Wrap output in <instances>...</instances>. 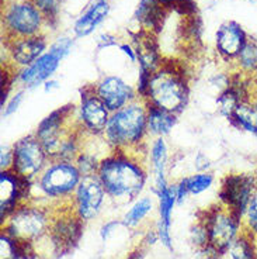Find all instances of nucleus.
Listing matches in <instances>:
<instances>
[{
    "label": "nucleus",
    "mask_w": 257,
    "mask_h": 259,
    "mask_svg": "<svg viewBox=\"0 0 257 259\" xmlns=\"http://www.w3.org/2000/svg\"><path fill=\"white\" fill-rule=\"evenodd\" d=\"M254 237L244 233L239 235V238L229 248V255L232 259H257V249L254 244Z\"/></svg>",
    "instance_id": "26"
},
{
    "label": "nucleus",
    "mask_w": 257,
    "mask_h": 259,
    "mask_svg": "<svg viewBox=\"0 0 257 259\" xmlns=\"http://www.w3.org/2000/svg\"><path fill=\"white\" fill-rule=\"evenodd\" d=\"M148 104L136 97L120 110L111 113L104 138L113 149L141 151L148 137Z\"/></svg>",
    "instance_id": "2"
},
{
    "label": "nucleus",
    "mask_w": 257,
    "mask_h": 259,
    "mask_svg": "<svg viewBox=\"0 0 257 259\" xmlns=\"http://www.w3.org/2000/svg\"><path fill=\"white\" fill-rule=\"evenodd\" d=\"M158 2H159L161 5H163V6L167 9V7H173L174 5L179 2V0H158Z\"/></svg>",
    "instance_id": "33"
},
{
    "label": "nucleus",
    "mask_w": 257,
    "mask_h": 259,
    "mask_svg": "<svg viewBox=\"0 0 257 259\" xmlns=\"http://www.w3.org/2000/svg\"><path fill=\"white\" fill-rule=\"evenodd\" d=\"M214 176L208 172H201L195 175L186 176L177 183V197L179 203L186 199L188 194H199L211 188Z\"/></svg>",
    "instance_id": "24"
},
{
    "label": "nucleus",
    "mask_w": 257,
    "mask_h": 259,
    "mask_svg": "<svg viewBox=\"0 0 257 259\" xmlns=\"http://www.w3.org/2000/svg\"><path fill=\"white\" fill-rule=\"evenodd\" d=\"M49 211L35 204H21L10 217L3 221V231L16 240L37 242L49 235L52 228Z\"/></svg>",
    "instance_id": "4"
},
{
    "label": "nucleus",
    "mask_w": 257,
    "mask_h": 259,
    "mask_svg": "<svg viewBox=\"0 0 257 259\" xmlns=\"http://www.w3.org/2000/svg\"><path fill=\"white\" fill-rule=\"evenodd\" d=\"M31 2L42 13L46 23H51L52 20L58 17V14L61 13V9L65 3V0H31Z\"/></svg>",
    "instance_id": "28"
},
{
    "label": "nucleus",
    "mask_w": 257,
    "mask_h": 259,
    "mask_svg": "<svg viewBox=\"0 0 257 259\" xmlns=\"http://www.w3.org/2000/svg\"><path fill=\"white\" fill-rule=\"evenodd\" d=\"M254 175H256V179H257V172H256V174H254Z\"/></svg>",
    "instance_id": "35"
},
{
    "label": "nucleus",
    "mask_w": 257,
    "mask_h": 259,
    "mask_svg": "<svg viewBox=\"0 0 257 259\" xmlns=\"http://www.w3.org/2000/svg\"><path fill=\"white\" fill-rule=\"evenodd\" d=\"M94 91L111 113L120 110L138 97V92L120 76H104L94 84Z\"/></svg>",
    "instance_id": "14"
},
{
    "label": "nucleus",
    "mask_w": 257,
    "mask_h": 259,
    "mask_svg": "<svg viewBox=\"0 0 257 259\" xmlns=\"http://www.w3.org/2000/svg\"><path fill=\"white\" fill-rule=\"evenodd\" d=\"M32 182L17 175L12 169L0 174V219L2 223L28 201L31 196Z\"/></svg>",
    "instance_id": "13"
},
{
    "label": "nucleus",
    "mask_w": 257,
    "mask_h": 259,
    "mask_svg": "<svg viewBox=\"0 0 257 259\" xmlns=\"http://www.w3.org/2000/svg\"><path fill=\"white\" fill-rule=\"evenodd\" d=\"M10 59L23 69L34 64L46 50V39L44 35H32L24 38L7 39Z\"/></svg>",
    "instance_id": "16"
},
{
    "label": "nucleus",
    "mask_w": 257,
    "mask_h": 259,
    "mask_svg": "<svg viewBox=\"0 0 257 259\" xmlns=\"http://www.w3.org/2000/svg\"><path fill=\"white\" fill-rule=\"evenodd\" d=\"M177 121V116L172 114L169 111L161 110L158 107L149 106L148 104V118H146V125H148V137H165L167 136L174 124Z\"/></svg>",
    "instance_id": "22"
},
{
    "label": "nucleus",
    "mask_w": 257,
    "mask_h": 259,
    "mask_svg": "<svg viewBox=\"0 0 257 259\" xmlns=\"http://www.w3.org/2000/svg\"><path fill=\"white\" fill-rule=\"evenodd\" d=\"M159 199V223L156 233L159 237L162 245L166 246L167 249H172V234H170V227H172V214H173L174 206L179 203L177 197V183L176 185H169L165 190L156 194Z\"/></svg>",
    "instance_id": "17"
},
{
    "label": "nucleus",
    "mask_w": 257,
    "mask_h": 259,
    "mask_svg": "<svg viewBox=\"0 0 257 259\" xmlns=\"http://www.w3.org/2000/svg\"><path fill=\"white\" fill-rule=\"evenodd\" d=\"M149 162L150 170L153 175V192L156 194L169 186L166 182V165H167V145L163 137L155 138L149 148Z\"/></svg>",
    "instance_id": "19"
},
{
    "label": "nucleus",
    "mask_w": 257,
    "mask_h": 259,
    "mask_svg": "<svg viewBox=\"0 0 257 259\" xmlns=\"http://www.w3.org/2000/svg\"><path fill=\"white\" fill-rule=\"evenodd\" d=\"M139 154L113 149L100 161L96 175L110 200L128 204L141 194L148 181V168Z\"/></svg>",
    "instance_id": "1"
},
{
    "label": "nucleus",
    "mask_w": 257,
    "mask_h": 259,
    "mask_svg": "<svg viewBox=\"0 0 257 259\" xmlns=\"http://www.w3.org/2000/svg\"><path fill=\"white\" fill-rule=\"evenodd\" d=\"M233 68L236 73L243 76H254L257 73V39L249 37L238 57L233 59Z\"/></svg>",
    "instance_id": "23"
},
{
    "label": "nucleus",
    "mask_w": 257,
    "mask_h": 259,
    "mask_svg": "<svg viewBox=\"0 0 257 259\" xmlns=\"http://www.w3.org/2000/svg\"><path fill=\"white\" fill-rule=\"evenodd\" d=\"M120 48L124 51V54H127V55H128V58L131 62H136V52L135 50H132V48H131V46H128V44H122Z\"/></svg>",
    "instance_id": "32"
},
{
    "label": "nucleus",
    "mask_w": 257,
    "mask_h": 259,
    "mask_svg": "<svg viewBox=\"0 0 257 259\" xmlns=\"http://www.w3.org/2000/svg\"><path fill=\"white\" fill-rule=\"evenodd\" d=\"M152 210H153V200L150 197L136 199L134 204L131 206V208L124 214V217L121 219L122 226L127 227V228H134L138 224H141Z\"/></svg>",
    "instance_id": "25"
},
{
    "label": "nucleus",
    "mask_w": 257,
    "mask_h": 259,
    "mask_svg": "<svg viewBox=\"0 0 257 259\" xmlns=\"http://www.w3.org/2000/svg\"><path fill=\"white\" fill-rule=\"evenodd\" d=\"M23 93L24 92L20 91L17 92L16 95H14L12 99H10V102L5 106V111H3V116L5 117H9L12 116L13 113H16V111L19 110L20 104H21V102H23Z\"/></svg>",
    "instance_id": "29"
},
{
    "label": "nucleus",
    "mask_w": 257,
    "mask_h": 259,
    "mask_svg": "<svg viewBox=\"0 0 257 259\" xmlns=\"http://www.w3.org/2000/svg\"><path fill=\"white\" fill-rule=\"evenodd\" d=\"M249 39L247 32L236 21H226L217 31V52L225 62L232 64Z\"/></svg>",
    "instance_id": "15"
},
{
    "label": "nucleus",
    "mask_w": 257,
    "mask_h": 259,
    "mask_svg": "<svg viewBox=\"0 0 257 259\" xmlns=\"http://www.w3.org/2000/svg\"><path fill=\"white\" fill-rule=\"evenodd\" d=\"M242 228L244 233L250 234L257 238V189L251 194L250 201L246 207V211L242 219Z\"/></svg>",
    "instance_id": "27"
},
{
    "label": "nucleus",
    "mask_w": 257,
    "mask_h": 259,
    "mask_svg": "<svg viewBox=\"0 0 257 259\" xmlns=\"http://www.w3.org/2000/svg\"><path fill=\"white\" fill-rule=\"evenodd\" d=\"M82 174L73 161H51L32 182L48 200H66L73 196Z\"/></svg>",
    "instance_id": "5"
},
{
    "label": "nucleus",
    "mask_w": 257,
    "mask_h": 259,
    "mask_svg": "<svg viewBox=\"0 0 257 259\" xmlns=\"http://www.w3.org/2000/svg\"><path fill=\"white\" fill-rule=\"evenodd\" d=\"M44 23V16L31 0H17L5 7L3 27L7 39L39 35Z\"/></svg>",
    "instance_id": "7"
},
{
    "label": "nucleus",
    "mask_w": 257,
    "mask_h": 259,
    "mask_svg": "<svg viewBox=\"0 0 257 259\" xmlns=\"http://www.w3.org/2000/svg\"><path fill=\"white\" fill-rule=\"evenodd\" d=\"M110 116L111 111L106 107L101 99L97 96L94 84L83 88L77 110V118L84 133L90 136H103Z\"/></svg>",
    "instance_id": "12"
},
{
    "label": "nucleus",
    "mask_w": 257,
    "mask_h": 259,
    "mask_svg": "<svg viewBox=\"0 0 257 259\" xmlns=\"http://www.w3.org/2000/svg\"><path fill=\"white\" fill-rule=\"evenodd\" d=\"M118 226H122V221L121 220H114V221H110V223H106L103 226V228L100 230V237H101V240L107 241L111 233L114 231V228H117Z\"/></svg>",
    "instance_id": "31"
},
{
    "label": "nucleus",
    "mask_w": 257,
    "mask_h": 259,
    "mask_svg": "<svg viewBox=\"0 0 257 259\" xmlns=\"http://www.w3.org/2000/svg\"><path fill=\"white\" fill-rule=\"evenodd\" d=\"M256 189V175H247V174L228 175L222 182V186L219 190V203H222L242 220L246 207L250 201L251 194L254 193Z\"/></svg>",
    "instance_id": "11"
},
{
    "label": "nucleus",
    "mask_w": 257,
    "mask_h": 259,
    "mask_svg": "<svg viewBox=\"0 0 257 259\" xmlns=\"http://www.w3.org/2000/svg\"><path fill=\"white\" fill-rule=\"evenodd\" d=\"M12 148H13L12 170L27 181H35L49 162L45 149L35 134L20 138Z\"/></svg>",
    "instance_id": "8"
},
{
    "label": "nucleus",
    "mask_w": 257,
    "mask_h": 259,
    "mask_svg": "<svg viewBox=\"0 0 257 259\" xmlns=\"http://www.w3.org/2000/svg\"><path fill=\"white\" fill-rule=\"evenodd\" d=\"M229 121L236 128L257 136V86L254 76L251 78L247 95L239 102Z\"/></svg>",
    "instance_id": "18"
},
{
    "label": "nucleus",
    "mask_w": 257,
    "mask_h": 259,
    "mask_svg": "<svg viewBox=\"0 0 257 259\" xmlns=\"http://www.w3.org/2000/svg\"><path fill=\"white\" fill-rule=\"evenodd\" d=\"M190 96L188 79L184 71L173 62L162 64L149 79L142 97L146 104L179 116L186 109Z\"/></svg>",
    "instance_id": "3"
},
{
    "label": "nucleus",
    "mask_w": 257,
    "mask_h": 259,
    "mask_svg": "<svg viewBox=\"0 0 257 259\" xmlns=\"http://www.w3.org/2000/svg\"><path fill=\"white\" fill-rule=\"evenodd\" d=\"M2 170H9L13 166V148H2Z\"/></svg>",
    "instance_id": "30"
},
{
    "label": "nucleus",
    "mask_w": 257,
    "mask_h": 259,
    "mask_svg": "<svg viewBox=\"0 0 257 259\" xmlns=\"http://www.w3.org/2000/svg\"><path fill=\"white\" fill-rule=\"evenodd\" d=\"M109 12L110 5L107 0H97L96 3H93L90 9L75 23L73 31L76 37H86L94 31V28L107 17Z\"/></svg>",
    "instance_id": "21"
},
{
    "label": "nucleus",
    "mask_w": 257,
    "mask_h": 259,
    "mask_svg": "<svg viewBox=\"0 0 257 259\" xmlns=\"http://www.w3.org/2000/svg\"><path fill=\"white\" fill-rule=\"evenodd\" d=\"M166 16V7L158 0H142L138 6L135 17L142 26L143 31L156 34L163 26V19Z\"/></svg>",
    "instance_id": "20"
},
{
    "label": "nucleus",
    "mask_w": 257,
    "mask_h": 259,
    "mask_svg": "<svg viewBox=\"0 0 257 259\" xmlns=\"http://www.w3.org/2000/svg\"><path fill=\"white\" fill-rule=\"evenodd\" d=\"M208 237V248L218 255H224L229 251L232 244L242 234V220L236 214L225 207L222 203L211 207L201 219Z\"/></svg>",
    "instance_id": "6"
},
{
    "label": "nucleus",
    "mask_w": 257,
    "mask_h": 259,
    "mask_svg": "<svg viewBox=\"0 0 257 259\" xmlns=\"http://www.w3.org/2000/svg\"><path fill=\"white\" fill-rule=\"evenodd\" d=\"M106 199L107 193L98 176L96 174L84 175L82 176L75 193L72 196V206L77 217L83 223H87L100 214Z\"/></svg>",
    "instance_id": "10"
},
{
    "label": "nucleus",
    "mask_w": 257,
    "mask_h": 259,
    "mask_svg": "<svg viewBox=\"0 0 257 259\" xmlns=\"http://www.w3.org/2000/svg\"><path fill=\"white\" fill-rule=\"evenodd\" d=\"M72 39L59 38L49 47V51L44 52L34 64L24 68L19 73V82L27 89H32L38 84L45 83L57 72L61 61L69 54Z\"/></svg>",
    "instance_id": "9"
},
{
    "label": "nucleus",
    "mask_w": 257,
    "mask_h": 259,
    "mask_svg": "<svg viewBox=\"0 0 257 259\" xmlns=\"http://www.w3.org/2000/svg\"><path fill=\"white\" fill-rule=\"evenodd\" d=\"M254 82H256V86H257V73L254 75Z\"/></svg>",
    "instance_id": "34"
}]
</instances>
